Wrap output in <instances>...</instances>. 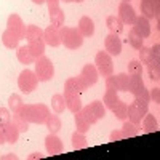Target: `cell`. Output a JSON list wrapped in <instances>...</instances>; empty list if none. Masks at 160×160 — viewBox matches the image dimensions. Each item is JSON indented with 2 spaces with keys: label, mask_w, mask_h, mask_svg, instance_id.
<instances>
[{
  "label": "cell",
  "mask_w": 160,
  "mask_h": 160,
  "mask_svg": "<svg viewBox=\"0 0 160 160\" xmlns=\"http://www.w3.org/2000/svg\"><path fill=\"white\" fill-rule=\"evenodd\" d=\"M26 122L37 123V125H45L48 115L51 114L48 106L45 104H22V108L18 112Z\"/></svg>",
  "instance_id": "1"
},
{
  "label": "cell",
  "mask_w": 160,
  "mask_h": 160,
  "mask_svg": "<svg viewBox=\"0 0 160 160\" xmlns=\"http://www.w3.org/2000/svg\"><path fill=\"white\" fill-rule=\"evenodd\" d=\"M61 43L68 50H77L83 45V35L78 32L77 28H69V26H62L59 29Z\"/></svg>",
  "instance_id": "2"
},
{
  "label": "cell",
  "mask_w": 160,
  "mask_h": 160,
  "mask_svg": "<svg viewBox=\"0 0 160 160\" xmlns=\"http://www.w3.org/2000/svg\"><path fill=\"white\" fill-rule=\"evenodd\" d=\"M35 75L38 78V82H48L55 75V66H53L51 59L42 55L40 58L35 59Z\"/></svg>",
  "instance_id": "3"
},
{
  "label": "cell",
  "mask_w": 160,
  "mask_h": 160,
  "mask_svg": "<svg viewBox=\"0 0 160 160\" xmlns=\"http://www.w3.org/2000/svg\"><path fill=\"white\" fill-rule=\"evenodd\" d=\"M149 112V102H144L141 99H133L130 104H128V120L131 123H135V125H139L141 123V120L142 117Z\"/></svg>",
  "instance_id": "4"
},
{
  "label": "cell",
  "mask_w": 160,
  "mask_h": 160,
  "mask_svg": "<svg viewBox=\"0 0 160 160\" xmlns=\"http://www.w3.org/2000/svg\"><path fill=\"white\" fill-rule=\"evenodd\" d=\"M95 66L98 69V74L102 77H109L114 74V62H112V56L108 51H98L95 56Z\"/></svg>",
  "instance_id": "5"
},
{
  "label": "cell",
  "mask_w": 160,
  "mask_h": 160,
  "mask_svg": "<svg viewBox=\"0 0 160 160\" xmlns=\"http://www.w3.org/2000/svg\"><path fill=\"white\" fill-rule=\"evenodd\" d=\"M38 85V78L35 75L34 71L31 69H24L19 77H18V87L22 93H26V95H29V93H32Z\"/></svg>",
  "instance_id": "6"
},
{
  "label": "cell",
  "mask_w": 160,
  "mask_h": 160,
  "mask_svg": "<svg viewBox=\"0 0 160 160\" xmlns=\"http://www.w3.org/2000/svg\"><path fill=\"white\" fill-rule=\"evenodd\" d=\"M87 85L85 82L82 80V77H71L66 80V83H64V95H78V96H82L83 93L87 91Z\"/></svg>",
  "instance_id": "7"
},
{
  "label": "cell",
  "mask_w": 160,
  "mask_h": 160,
  "mask_svg": "<svg viewBox=\"0 0 160 160\" xmlns=\"http://www.w3.org/2000/svg\"><path fill=\"white\" fill-rule=\"evenodd\" d=\"M7 29H10L19 40L24 38V35H26V26H24L21 16L19 15H15V13L8 16V19H7Z\"/></svg>",
  "instance_id": "8"
},
{
  "label": "cell",
  "mask_w": 160,
  "mask_h": 160,
  "mask_svg": "<svg viewBox=\"0 0 160 160\" xmlns=\"http://www.w3.org/2000/svg\"><path fill=\"white\" fill-rule=\"evenodd\" d=\"M138 15L135 13V8L130 5V2H122L118 7V19L122 21L123 24H128V26H133L136 21Z\"/></svg>",
  "instance_id": "9"
},
{
  "label": "cell",
  "mask_w": 160,
  "mask_h": 160,
  "mask_svg": "<svg viewBox=\"0 0 160 160\" xmlns=\"http://www.w3.org/2000/svg\"><path fill=\"white\" fill-rule=\"evenodd\" d=\"M104 51H108L111 56H118L122 53V40L117 34H109L104 38Z\"/></svg>",
  "instance_id": "10"
},
{
  "label": "cell",
  "mask_w": 160,
  "mask_h": 160,
  "mask_svg": "<svg viewBox=\"0 0 160 160\" xmlns=\"http://www.w3.org/2000/svg\"><path fill=\"white\" fill-rule=\"evenodd\" d=\"M80 77H82V80L85 82V85H87L88 88L93 87V85L98 82V77H99L96 66H95V64H85L83 69H82V72H80Z\"/></svg>",
  "instance_id": "11"
},
{
  "label": "cell",
  "mask_w": 160,
  "mask_h": 160,
  "mask_svg": "<svg viewBox=\"0 0 160 160\" xmlns=\"http://www.w3.org/2000/svg\"><path fill=\"white\" fill-rule=\"evenodd\" d=\"M43 42H45V45H50V47H53V48L59 47V45H61L59 29L50 24L48 28L43 31Z\"/></svg>",
  "instance_id": "12"
},
{
  "label": "cell",
  "mask_w": 160,
  "mask_h": 160,
  "mask_svg": "<svg viewBox=\"0 0 160 160\" xmlns=\"http://www.w3.org/2000/svg\"><path fill=\"white\" fill-rule=\"evenodd\" d=\"M62 141L56 136V135H53V133H50V135L45 138V149L50 155H58L62 152Z\"/></svg>",
  "instance_id": "13"
},
{
  "label": "cell",
  "mask_w": 160,
  "mask_h": 160,
  "mask_svg": "<svg viewBox=\"0 0 160 160\" xmlns=\"http://www.w3.org/2000/svg\"><path fill=\"white\" fill-rule=\"evenodd\" d=\"M133 29H135L142 38H148L151 35V22L148 18L144 16H138L135 24H133Z\"/></svg>",
  "instance_id": "14"
},
{
  "label": "cell",
  "mask_w": 160,
  "mask_h": 160,
  "mask_svg": "<svg viewBox=\"0 0 160 160\" xmlns=\"http://www.w3.org/2000/svg\"><path fill=\"white\" fill-rule=\"evenodd\" d=\"M77 29L83 37H91L93 34H95V22H93V19L90 16H82L80 21H78Z\"/></svg>",
  "instance_id": "15"
},
{
  "label": "cell",
  "mask_w": 160,
  "mask_h": 160,
  "mask_svg": "<svg viewBox=\"0 0 160 160\" xmlns=\"http://www.w3.org/2000/svg\"><path fill=\"white\" fill-rule=\"evenodd\" d=\"M141 16L148 19H157L158 18V7L148 2V0H141Z\"/></svg>",
  "instance_id": "16"
},
{
  "label": "cell",
  "mask_w": 160,
  "mask_h": 160,
  "mask_svg": "<svg viewBox=\"0 0 160 160\" xmlns=\"http://www.w3.org/2000/svg\"><path fill=\"white\" fill-rule=\"evenodd\" d=\"M141 125H142V131L144 133H154L158 130V122H157V117L154 114H146L141 120Z\"/></svg>",
  "instance_id": "17"
},
{
  "label": "cell",
  "mask_w": 160,
  "mask_h": 160,
  "mask_svg": "<svg viewBox=\"0 0 160 160\" xmlns=\"http://www.w3.org/2000/svg\"><path fill=\"white\" fill-rule=\"evenodd\" d=\"M24 38L28 40V42H35V40H43V31L38 28L35 24H29L26 26V35Z\"/></svg>",
  "instance_id": "18"
},
{
  "label": "cell",
  "mask_w": 160,
  "mask_h": 160,
  "mask_svg": "<svg viewBox=\"0 0 160 160\" xmlns=\"http://www.w3.org/2000/svg\"><path fill=\"white\" fill-rule=\"evenodd\" d=\"M50 11V21H51V26L61 29L64 26V21H66V16H64V11L58 7V8H51L48 10Z\"/></svg>",
  "instance_id": "19"
},
{
  "label": "cell",
  "mask_w": 160,
  "mask_h": 160,
  "mask_svg": "<svg viewBox=\"0 0 160 160\" xmlns=\"http://www.w3.org/2000/svg\"><path fill=\"white\" fill-rule=\"evenodd\" d=\"M64 98H66V109H69L72 114L78 112L80 109L83 108L82 99H80L78 95H64Z\"/></svg>",
  "instance_id": "20"
},
{
  "label": "cell",
  "mask_w": 160,
  "mask_h": 160,
  "mask_svg": "<svg viewBox=\"0 0 160 160\" xmlns=\"http://www.w3.org/2000/svg\"><path fill=\"white\" fill-rule=\"evenodd\" d=\"M2 43H3L7 48H10V50H15V48L19 47V38L13 34L10 29H7V31L2 34Z\"/></svg>",
  "instance_id": "21"
},
{
  "label": "cell",
  "mask_w": 160,
  "mask_h": 160,
  "mask_svg": "<svg viewBox=\"0 0 160 160\" xmlns=\"http://www.w3.org/2000/svg\"><path fill=\"white\" fill-rule=\"evenodd\" d=\"M51 109L55 114H62L66 109V98L61 93H56V95L51 96Z\"/></svg>",
  "instance_id": "22"
},
{
  "label": "cell",
  "mask_w": 160,
  "mask_h": 160,
  "mask_svg": "<svg viewBox=\"0 0 160 160\" xmlns=\"http://www.w3.org/2000/svg\"><path fill=\"white\" fill-rule=\"evenodd\" d=\"M3 130H5V138H7V142L10 144H15L18 139H19V130L13 125L11 122H8L7 125H3Z\"/></svg>",
  "instance_id": "23"
},
{
  "label": "cell",
  "mask_w": 160,
  "mask_h": 160,
  "mask_svg": "<svg viewBox=\"0 0 160 160\" xmlns=\"http://www.w3.org/2000/svg\"><path fill=\"white\" fill-rule=\"evenodd\" d=\"M106 26H108V29L111 31V34H120L123 32V22L118 19V16H109L106 19Z\"/></svg>",
  "instance_id": "24"
},
{
  "label": "cell",
  "mask_w": 160,
  "mask_h": 160,
  "mask_svg": "<svg viewBox=\"0 0 160 160\" xmlns=\"http://www.w3.org/2000/svg\"><path fill=\"white\" fill-rule=\"evenodd\" d=\"M18 51H16V56H18V61L21 62V64H32L34 61H35V58L31 55V51H29V48L28 47H18L16 48Z\"/></svg>",
  "instance_id": "25"
},
{
  "label": "cell",
  "mask_w": 160,
  "mask_h": 160,
  "mask_svg": "<svg viewBox=\"0 0 160 160\" xmlns=\"http://www.w3.org/2000/svg\"><path fill=\"white\" fill-rule=\"evenodd\" d=\"M120 98L117 95V91H106L104 93V98H102V104H104V108H108V109H114L115 106L118 104Z\"/></svg>",
  "instance_id": "26"
},
{
  "label": "cell",
  "mask_w": 160,
  "mask_h": 160,
  "mask_svg": "<svg viewBox=\"0 0 160 160\" xmlns=\"http://www.w3.org/2000/svg\"><path fill=\"white\" fill-rule=\"evenodd\" d=\"M45 125H47V128H48L50 133L56 135V133L61 130V118L58 117V114H53V115L50 114L48 118H47V122H45Z\"/></svg>",
  "instance_id": "27"
},
{
  "label": "cell",
  "mask_w": 160,
  "mask_h": 160,
  "mask_svg": "<svg viewBox=\"0 0 160 160\" xmlns=\"http://www.w3.org/2000/svg\"><path fill=\"white\" fill-rule=\"evenodd\" d=\"M88 146V141H87V138H85V133H80V131H74L72 133V148L74 149H85Z\"/></svg>",
  "instance_id": "28"
},
{
  "label": "cell",
  "mask_w": 160,
  "mask_h": 160,
  "mask_svg": "<svg viewBox=\"0 0 160 160\" xmlns=\"http://www.w3.org/2000/svg\"><path fill=\"white\" fill-rule=\"evenodd\" d=\"M74 122H75V128H77V131H80V133H87L88 130H90V122L83 117V114L82 112H75V117H74Z\"/></svg>",
  "instance_id": "29"
},
{
  "label": "cell",
  "mask_w": 160,
  "mask_h": 160,
  "mask_svg": "<svg viewBox=\"0 0 160 160\" xmlns=\"http://www.w3.org/2000/svg\"><path fill=\"white\" fill-rule=\"evenodd\" d=\"M28 48L31 51V55L37 59V58H40L45 53V42L43 40H35V42H31L28 45Z\"/></svg>",
  "instance_id": "30"
},
{
  "label": "cell",
  "mask_w": 160,
  "mask_h": 160,
  "mask_svg": "<svg viewBox=\"0 0 160 160\" xmlns=\"http://www.w3.org/2000/svg\"><path fill=\"white\" fill-rule=\"evenodd\" d=\"M22 98L19 96V95H16V93H13V95L8 98V108H10V111L13 112V114H18L19 112V109L22 108Z\"/></svg>",
  "instance_id": "31"
},
{
  "label": "cell",
  "mask_w": 160,
  "mask_h": 160,
  "mask_svg": "<svg viewBox=\"0 0 160 160\" xmlns=\"http://www.w3.org/2000/svg\"><path fill=\"white\" fill-rule=\"evenodd\" d=\"M128 43L131 45V48H135V50H139L144 43V38L135 31V29H131L128 32Z\"/></svg>",
  "instance_id": "32"
},
{
  "label": "cell",
  "mask_w": 160,
  "mask_h": 160,
  "mask_svg": "<svg viewBox=\"0 0 160 160\" xmlns=\"http://www.w3.org/2000/svg\"><path fill=\"white\" fill-rule=\"evenodd\" d=\"M88 108H90V111L93 112V115H95L98 120L106 115V108H104V104H102L101 101H93V102H90Z\"/></svg>",
  "instance_id": "33"
},
{
  "label": "cell",
  "mask_w": 160,
  "mask_h": 160,
  "mask_svg": "<svg viewBox=\"0 0 160 160\" xmlns=\"http://www.w3.org/2000/svg\"><path fill=\"white\" fill-rule=\"evenodd\" d=\"M122 133H123V138H135V136H138L139 128H138V125L131 123V122H123Z\"/></svg>",
  "instance_id": "34"
},
{
  "label": "cell",
  "mask_w": 160,
  "mask_h": 160,
  "mask_svg": "<svg viewBox=\"0 0 160 160\" xmlns=\"http://www.w3.org/2000/svg\"><path fill=\"white\" fill-rule=\"evenodd\" d=\"M160 62H157V61H151L149 64H148V74H149V78L152 80V82H158L160 80V66H158Z\"/></svg>",
  "instance_id": "35"
},
{
  "label": "cell",
  "mask_w": 160,
  "mask_h": 160,
  "mask_svg": "<svg viewBox=\"0 0 160 160\" xmlns=\"http://www.w3.org/2000/svg\"><path fill=\"white\" fill-rule=\"evenodd\" d=\"M112 112H114V115H115L118 120H125V118H127V115H128V104H127V102H123L122 99H120V101H118V104L112 109Z\"/></svg>",
  "instance_id": "36"
},
{
  "label": "cell",
  "mask_w": 160,
  "mask_h": 160,
  "mask_svg": "<svg viewBox=\"0 0 160 160\" xmlns=\"http://www.w3.org/2000/svg\"><path fill=\"white\" fill-rule=\"evenodd\" d=\"M11 123L19 130V133H26V131L29 130V122H26V120H24L19 114H13V117H11Z\"/></svg>",
  "instance_id": "37"
},
{
  "label": "cell",
  "mask_w": 160,
  "mask_h": 160,
  "mask_svg": "<svg viewBox=\"0 0 160 160\" xmlns=\"http://www.w3.org/2000/svg\"><path fill=\"white\" fill-rule=\"evenodd\" d=\"M151 61H154L151 48H149V47H144V45H142V47L139 48V62H141L142 66H144V64L148 66V64H149Z\"/></svg>",
  "instance_id": "38"
},
{
  "label": "cell",
  "mask_w": 160,
  "mask_h": 160,
  "mask_svg": "<svg viewBox=\"0 0 160 160\" xmlns=\"http://www.w3.org/2000/svg\"><path fill=\"white\" fill-rule=\"evenodd\" d=\"M142 71L144 68L139 62V59H133L128 62V72H127L128 75H142Z\"/></svg>",
  "instance_id": "39"
},
{
  "label": "cell",
  "mask_w": 160,
  "mask_h": 160,
  "mask_svg": "<svg viewBox=\"0 0 160 160\" xmlns=\"http://www.w3.org/2000/svg\"><path fill=\"white\" fill-rule=\"evenodd\" d=\"M117 83H118V91H128V85H130V75L127 72L117 74Z\"/></svg>",
  "instance_id": "40"
},
{
  "label": "cell",
  "mask_w": 160,
  "mask_h": 160,
  "mask_svg": "<svg viewBox=\"0 0 160 160\" xmlns=\"http://www.w3.org/2000/svg\"><path fill=\"white\" fill-rule=\"evenodd\" d=\"M106 90L108 91H117L118 93V83H117V77L112 74L109 77H106Z\"/></svg>",
  "instance_id": "41"
},
{
  "label": "cell",
  "mask_w": 160,
  "mask_h": 160,
  "mask_svg": "<svg viewBox=\"0 0 160 160\" xmlns=\"http://www.w3.org/2000/svg\"><path fill=\"white\" fill-rule=\"evenodd\" d=\"M11 122V111L7 108H0V125H7Z\"/></svg>",
  "instance_id": "42"
},
{
  "label": "cell",
  "mask_w": 160,
  "mask_h": 160,
  "mask_svg": "<svg viewBox=\"0 0 160 160\" xmlns=\"http://www.w3.org/2000/svg\"><path fill=\"white\" fill-rule=\"evenodd\" d=\"M80 112H82L83 114V117L88 120V122H90V125H95L96 122H98V118L95 117V115H93V112L90 111V108H88V106H85V108H82V109H80Z\"/></svg>",
  "instance_id": "43"
},
{
  "label": "cell",
  "mask_w": 160,
  "mask_h": 160,
  "mask_svg": "<svg viewBox=\"0 0 160 160\" xmlns=\"http://www.w3.org/2000/svg\"><path fill=\"white\" fill-rule=\"evenodd\" d=\"M149 98H151L154 102H158V101H160V88H158V87H155V88H152V90L149 91Z\"/></svg>",
  "instance_id": "44"
},
{
  "label": "cell",
  "mask_w": 160,
  "mask_h": 160,
  "mask_svg": "<svg viewBox=\"0 0 160 160\" xmlns=\"http://www.w3.org/2000/svg\"><path fill=\"white\" fill-rule=\"evenodd\" d=\"M112 142H115V141H122L123 139V133H122V130H114L112 133H111V138H109Z\"/></svg>",
  "instance_id": "45"
},
{
  "label": "cell",
  "mask_w": 160,
  "mask_h": 160,
  "mask_svg": "<svg viewBox=\"0 0 160 160\" xmlns=\"http://www.w3.org/2000/svg\"><path fill=\"white\" fill-rule=\"evenodd\" d=\"M151 51H152V58H154V61L160 62V45L155 43L154 47H151Z\"/></svg>",
  "instance_id": "46"
},
{
  "label": "cell",
  "mask_w": 160,
  "mask_h": 160,
  "mask_svg": "<svg viewBox=\"0 0 160 160\" xmlns=\"http://www.w3.org/2000/svg\"><path fill=\"white\" fill-rule=\"evenodd\" d=\"M59 2H61V0H45V3L48 5V10L58 8V7H59Z\"/></svg>",
  "instance_id": "47"
},
{
  "label": "cell",
  "mask_w": 160,
  "mask_h": 160,
  "mask_svg": "<svg viewBox=\"0 0 160 160\" xmlns=\"http://www.w3.org/2000/svg\"><path fill=\"white\" fill-rule=\"evenodd\" d=\"M7 142V138H5V130H3V125H0V146Z\"/></svg>",
  "instance_id": "48"
},
{
  "label": "cell",
  "mask_w": 160,
  "mask_h": 160,
  "mask_svg": "<svg viewBox=\"0 0 160 160\" xmlns=\"http://www.w3.org/2000/svg\"><path fill=\"white\" fill-rule=\"evenodd\" d=\"M42 157H43V154H40V152H34V154L28 155V158H29V160H35V158H42Z\"/></svg>",
  "instance_id": "49"
},
{
  "label": "cell",
  "mask_w": 160,
  "mask_h": 160,
  "mask_svg": "<svg viewBox=\"0 0 160 160\" xmlns=\"http://www.w3.org/2000/svg\"><path fill=\"white\" fill-rule=\"evenodd\" d=\"M8 158L16 160V158H18V155H15V154H8V155H3V157H2V160H8Z\"/></svg>",
  "instance_id": "50"
},
{
  "label": "cell",
  "mask_w": 160,
  "mask_h": 160,
  "mask_svg": "<svg viewBox=\"0 0 160 160\" xmlns=\"http://www.w3.org/2000/svg\"><path fill=\"white\" fill-rule=\"evenodd\" d=\"M61 2H66V3H71V2H77V3H80V2H83V0H61Z\"/></svg>",
  "instance_id": "51"
},
{
  "label": "cell",
  "mask_w": 160,
  "mask_h": 160,
  "mask_svg": "<svg viewBox=\"0 0 160 160\" xmlns=\"http://www.w3.org/2000/svg\"><path fill=\"white\" fill-rule=\"evenodd\" d=\"M148 2H151V3H154V5H160V0H148Z\"/></svg>",
  "instance_id": "52"
},
{
  "label": "cell",
  "mask_w": 160,
  "mask_h": 160,
  "mask_svg": "<svg viewBox=\"0 0 160 160\" xmlns=\"http://www.w3.org/2000/svg\"><path fill=\"white\" fill-rule=\"evenodd\" d=\"M34 3H37V5H42V3H45V0H32Z\"/></svg>",
  "instance_id": "53"
},
{
  "label": "cell",
  "mask_w": 160,
  "mask_h": 160,
  "mask_svg": "<svg viewBox=\"0 0 160 160\" xmlns=\"http://www.w3.org/2000/svg\"><path fill=\"white\" fill-rule=\"evenodd\" d=\"M123 2H130V0H123Z\"/></svg>",
  "instance_id": "54"
}]
</instances>
